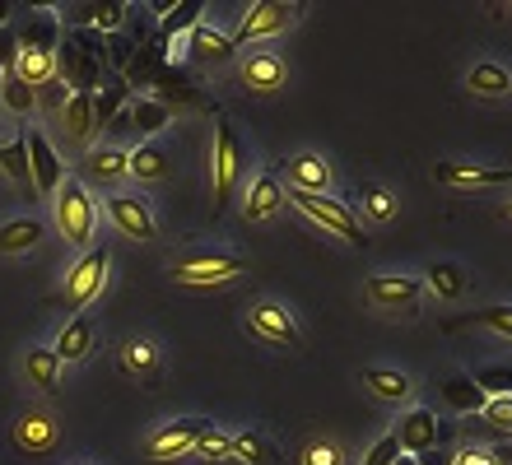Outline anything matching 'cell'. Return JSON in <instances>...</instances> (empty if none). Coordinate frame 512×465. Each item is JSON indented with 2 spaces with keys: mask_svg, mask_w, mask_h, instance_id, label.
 I'll return each mask as SVG.
<instances>
[{
  "mask_svg": "<svg viewBox=\"0 0 512 465\" xmlns=\"http://www.w3.org/2000/svg\"><path fill=\"white\" fill-rule=\"evenodd\" d=\"M168 275L187 289H219V284L247 275V256L224 252V247H187V252L168 256Z\"/></svg>",
  "mask_w": 512,
  "mask_h": 465,
  "instance_id": "1",
  "label": "cell"
},
{
  "mask_svg": "<svg viewBox=\"0 0 512 465\" xmlns=\"http://www.w3.org/2000/svg\"><path fill=\"white\" fill-rule=\"evenodd\" d=\"M103 33L94 28H70V38L56 47V75L70 84V93H98L103 89Z\"/></svg>",
  "mask_w": 512,
  "mask_h": 465,
  "instance_id": "2",
  "label": "cell"
},
{
  "mask_svg": "<svg viewBox=\"0 0 512 465\" xmlns=\"http://www.w3.org/2000/svg\"><path fill=\"white\" fill-rule=\"evenodd\" d=\"M108 270H112V247H108V242L84 247V256L66 270L61 289L52 293V307H61V312H70V317H75V312H84L98 293L108 289Z\"/></svg>",
  "mask_w": 512,
  "mask_h": 465,
  "instance_id": "3",
  "label": "cell"
},
{
  "mask_svg": "<svg viewBox=\"0 0 512 465\" xmlns=\"http://www.w3.org/2000/svg\"><path fill=\"white\" fill-rule=\"evenodd\" d=\"M364 303L382 317H419L424 307V279L405 275V270H378V275L364 279Z\"/></svg>",
  "mask_w": 512,
  "mask_h": 465,
  "instance_id": "4",
  "label": "cell"
},
{
  "mask_svg": "<svg viewBox=\"0 0 512 465\" xmlns=\"http://www.w3.org/2000/svg\"><path fill=\"white\" fill-rule=\"evenodd\" d=\"M243 168H247V149L238 140L229 121H215V135H210V186H215V210H224L238 186H243Z\"/></svg>",
  "mask_w": 512,
  "mask_h": 465,
  "instance_id": "5",
  "label": "cell"
},
{
  "mask_svg": "<svg viewBox=\"0 0 512 465\" xmlns=\"http://www.w3.org/2000/svg\"><path fill=\"white\" fill-rule=\"evenodd\" d=\"M284 200L294 205L303 219L322 228V233H336L340 242H350V247H368V233L359 224V214L345 205L340 196H308V191H284Z\"/></svg>",
  "mask_w": 512,
  "mask_h": 465,
  "instance_id": "6",
  "label": "cell"
},
{
  "mask_svg": "<svg viewBox=\"0 0 512 465\" xmlns=\"http://www.w3.org/2000/svg\"><path fill=\"white\" fill-rule=\"evenodd\" d=\"M247 335H256L266 349H280V354H298L303 349V326L280 298H256L247 303V317H243Z\"/></svg>",
  "mask_w": 512,
  "mask_h": 465,
  "instance_id": "7",
  "label": "cell"
},
{
  "mask_svg": "<svg viewBox=\"0 0 512 465\" xmlns=\"http://www.w3.org/2000/svg\"><path fill=\"white\" fill-rule=\"evenodd\" d=\"M52 219H56V228H61V238L66 242L89 247V238H94V228H98V205H94V196H89V186H84L80 177H66V182L56 186Z\"/></svg>",
  "mask_w": 512,
  "mask_h": 465,
  "instance_id": "8",
  "label": "cell"
},
{
  "mask_svg": "<svg viewBox=\"0 0 512 465\" xmlns=\"http://www.w3.org/2000/svg\"><path fill=\"white\" fill-rule=\"evenodd\" d=\"M294 24H298V5H284V0H256V5L243 10V19H238V28H233L229 38H233V47H247V42L284 38Z\"/></svg>",
  "mask_w": 512,
  "mask_h": 465,
  "instance_id": "9",
  "label": "cell"
},
{
  "mask_svg": "<svg viewBox=\"0 0 512 465\" xmlns=\"http://www.w3.org/2000/svg\"><path fill=\"white\" fill-rule=\"evenodd\" d=\"M215 428V419H201V414H187V419H173V424H159L145 438V461H182V456L196 452V442Z\"/></svg>",
  "mask_w": 512,
  "mask_h": 465,
  "instance_id": "10",
  "label": "cell"
},
{
  "mask_svg": "<svg viewBox=\"0 0 512 465\" xmlns=\"http://www.w3.org/2000/svg\"><path fill=\"white\" fill-rule=\"evenodd\" d=\"M280 182L284 191H308V196H331L336 173H331V159H322L317 149H298L289 159H280Z\"/></svg>",
  "mask_w": 512,
  "mask_h": 465,
  "instance_id": "11",
  "label": "cell"
},
{
  "mask_svg": "<svg viewBox=\"0 0 512 465\" xmlns=\"http://www.w3.org/2000/svg\"><path fill=\"white\" fill-rule=\"evenodd\" d=\"M103 210H108L112 228L126 233V238H135V242L159 238V219H154V210H149L145 196H135V191H112V196L103 200Z\"/></svg>",
  "mask_w": 512,
  "mask_h": 465,
  "instance_id": "12",
  "label": "cell"
},
{
  "mask_svg": "<svg viewBox=\"0 0 512 465\" xmlns=\"http://www.w3.org/2000/svg\"><path fill=\"white\" fill-rule=\"evenodd\" d=\"M391 438H396L401 456H424V452L438 447L443 424H438V414L424 410V405H405V414L396 419V428H391Z\"/></svg>",
  "mask_w": 512,
  "mask_h": 465,
  "instance_id": "13",
  "label": "cell"
},
{
  "mask_svg": "<svg viewBox=\"0 0 512 465\" xmlns=\"http://www.w3.org/2000/svg\"><path fill=\"white\" fill-rule=\"evenodd\" d=\"M28 140V173H33V196H56V186L66 182V168H61V154L42 131L24 126Z\"/></svg>",
  "mask_w": 512,
  "mask_h": 465,
  "instance_id": "14",
  "label": "cell"
},
{
  "mask_svg": "<svg viewBox=\"0 0 512 465\" xmlns=\"http://www.w3.org/2000/svg\"><path fill=\"white\" fill-rule=\"evenodd\" d=\"M117 368H122V377H131V382L140 386H159L163 377V349L159 340H149V335H131L122 349H117Z\"/></svg>",
  "mask_w": 512,
  "mask_h": 465,
  "instance_id": "15",
  "label": "cell"
},
{
  "mask_svg": "<svg viewBox=\"0 0 512 465\" xmlns=\"http://www.w3.org/2000/svg\"><path fill=\"white\" fill-rule=\"evenodd\" d=\"M433 182L452 191H489V186H512V168H480V163L447 159L433 168Z\"/></svg>",
  "mask_w": 512,
  "mask_h": 465,
  "instance_id": "16",
  "label": "cell"
},
{
  "mask_svg": "<svg viewBox=\"0 0 512 465\" xmlns=\"http://www.w3.org/2000/svg\"><path fill=\"white\" fill-rule=\"evenodd\" d=\"M238 80H243L247 93H280L284 84H289V61H284L280 52H247L243 61H238Z\"/></svg>",
  "mask_w": 512,
  "mask_h": 465,
  "instance_id": "17",
  "label": "cell"
},
{
  "mask_svg": "<svg viewBox=\"0 0 512 465\" xmlns=\"http://www.w3.org/2000/svg\"><path fill=\"white\" fill-rule=\"evenodd\" d=\"M177 121V112L168 103H159V98H131V103L112 117V131H135V135H159V131H168Z\"/></svg>",
  "mask_w": 512,
  "mask_h": 465,
  "instance_id": "18",
  "label": "cell"
},
{
  "mask_svg": "<svg viewBox=\"0 0 512 465\" xmlns=\"http://www.w3.org/2000/svg\"><path fill=\"white\" fill-rule=\"evenodd\" d=\"M14 447L24 456H52L61 447V419H52L47 410H28L19 424H14Z\"/></svg>",
  "mask_w": 512,
  "mask_h": 465,
  "instance_id": "19",
  "label": "cell"
},
{
  "mask_svg": "<svg viewBox=\"0 0 512 465\" xmlns=\"http://www.w3.org/2000/svg\"><path fill=\"white\" fill-rule=\"evenodd\" d=\"M284 210V182L275 168H261V173L247 182V200H243V219L247 224H266Z\"/></svg>",
  "mask_w": 512,
  "mask_h": 465,
  "instance_id": "20",
  "label": "cell"
},
{
  "mask_svg": "<svg viewBox=\"0 0 512 465\" xmlns=\"http://www.w3.org/2000/svg\"><path fill=\"white\" fill-rule=\"evenodd\" d=\"M94 345H98V321L89 317V312H75V317L56 331L52 354L61 359V368H66V363H84V359H89V354H94Z\"/></svg>",
  "mask_w": 512,
  "mask_h": 465,
  "instance_id": "21",
  "label": "cell"
},
{
  "mask_svg": "<svg viewBox=\"0 0 512 465\" xmlns=\"http://www.w3.org/2000/svg\"><path fill=\"white\" fill-rule=\"evenodd\" d=\"M359 382H364L368 396L382 400V405H410V400H415V382H410V372H401V368L368 363V368L359 372Z\"/></svg>",
  "mask_w": 512,
  "mask_h": 465,
  "instance_id": "22",
  "label": "cell"
},
{
  "mask_svg": "<svg viewBox=\"0 0 512 465\" xmlns=\"http://www.w3.org/2000/svg\"><path fill=\"white\" fill-rule=\"evenodd\" d=\"M233 52H238V47H233L229 33L215 28V24H205V19L187 33V56L191 61H201V66H229Z\"/></svg>",
  "mask_w": 512,
  "mask_h": 465,
  "instance_id": "23",
  "label": "cell"
},
{
  "mask_svg": "<svg viewBox=\"0 0 512 465\" xmlns=\"http://www.w3.org/2000/svg\"><path fill=\"white\" fill-rule=\"evenodd\" d=\"M24 377L38 386L42 396H61V359L52 354V345L24 349Z\"/></svg>",
  "mask_w": 512,
  "mask_h": 465,
  "instance_id": "24",
  "label": "cell"
},
{
  "mask_svg": "<svg viewBox=\"0 0 512 465\" xmlns=\"http://www.w3.org/2000/svg\"><path fill=\"white\" fill-rule=\"evenodd\" d=\"M14 47H19V52L56 56V47H61V19H56L52 10H38V14H33V19L24 24V33L14 38Z\"/></svg>",
  "mask_w": 512,
  "mask_h": 465,
  "instance_id": "25",
  "label": "cell"
},
{
  "mask_svg": "<svg viewBox=\"0 0 512 465\" xmlns=\"http://www.w3.org/2000/svg\"><path fill=\"white\" fill-rule=\"evenodd\" d=\"M61 135H66L70 145H89L98 135L94 126V93H75L66 107H61Z\"/></svg>",
  "mask_w": 512,
  "mask_h": 465,
  "instance_id": "26",
  "label": "cell"
},
{
  "mask_svg": "<svg viewBox=\"0 0 512 465\" xmlns=\"http://www.w3.org/2000/svg\"><path fill=\"white\" fill-rule=\"evenodd\" d=\"M42 238H47V224H42L38 214H19V219H5V224H0V252L5 256L33 252Z\"/></svg>",
  "mask_w": 512,
  "mask_h": 465,
  "instance_id": "27",
  "label": "cell"
},
{
  "mask_svg": "<svg viewBox=\"0 0 512 465\" xmlns=\"http://www.w3.org/2000/svg\"><path fill=\"white\" fill-rule=\"evenodd\" d=\"M280 447L261 433V428H238L233 433V452H229V461H238V465H280Z\"/></svg>",
  "mask_w": 512,
  "mask_h": 465,
  "instance_id": "28",
  "label": "cell"
},
{
  "mask_svg": "<svg viewBox=\"0 0 512 465\" xmlns=\"http://www.w3.org/2000/svg\"><path fill=\"white\" fill-rule=\"evenodd\" d=\"M126 14H131V5H122V0H108V5H75V10L66 14L70 28H94V33H117V28L126 24Z\"/></svg>",
  "mask_w": 512,
  "mask_h": 465,
  "instance_id": "29",
  "label": "cell"
},
{
  "mask_svg": "<svg viewBox=\"0 0 512 465\" xmlns=\"http://www.w3.org/2000/svg\"><path fill=\"white\" fill-rule=\"evenodd\" d=\"M424 293H433V298H443V303H457V298H466V289H471V279H466V270L452 266V261H433L429 270H424Z\"/></svg>",
  "mask_w": 512,
  "mask_h": 465,
  "instance_id": "30",
  "label": "cell"
},
{
  "mask_svg": "<svg viewBox=\"0 0 512 465\" xmlns=\"http://www.w3.org/2000/svg\"><path fill=\"white\" fill-rule=\"evenodd\" d=\"M466 89H471L475 98H508L512 70L503 66V61H475V66L466 70Z\"/></svg>",
  "mask_w": 512,
  "mask_h": 465,
  "instance_id": "31",
  "label": "cell"
},
{
  "mask_svg": "<svg viewBox=\"0 0 512 465\" xmlns=\"http://www.w3.org/2000/svg\"><path fill=\"white\" fill-rule=\"evenodd\" d=\"M354 196H359V210H364V219L373 228L391 224V219L401 214V196H396L391 186H382V182H364L359 191H354Z\"/></svg>",
  "mask_w": 512,
  "mask_h": 465,
  "instance_id": "32",
  "label": "cell"
},
{
  "mask_svg": "<svg viewBox=\"0 0 512 465\" xmlns=\"http://www.w3.org/2000/svg\"><path fill=\"white\" fill-rule=\"evenodd\" d=\"M168 173H173V159H168L159 145L126 149V177H135V182H163Z\"/></svg>",
  "mask_w": 512,
  "mask_h": 465,
  "instance_id": "33",
  "label": "cell"
},
{
  "mask_svg": "<svg viewBox=\"0 0 512 465\" xmlns=\"http://www.w3.org/2000/svg\"><path fill=\"white\" fill-rule=\"evenodd\" d=\"M461 326H480V331H489L494 340H508L512 345V303H494V307L461 312V317L452 321V331H461Z\"/></svg>",
  "mask_w": 512,
  "mask_h": 465,
  "instance_id": "34",
  "label": "cell"
},
{
  "mask_svg": "<svg viewBox=\"0 0 512 465\" xmlns=\"http://www.w3.org/2000/svg\"><path fill=\"white\" fill-rule=\"evenodd\" d=\"M84 177L89 182H122L126 177V149L117 145H94L89 154H84Z\"/></svg>",
  "mask_w": 512,
  "mask_h": 465,
  "instance_id": "35",
  "label": "cell"
},
{
  "mask_svg": "<svg viewBox=\"0 0 512 465\" xmlns=\"http://www.w3.org/2000/svg\"><path fill=\"white\" fill-rule=\"evenodd\" d=\"M0 173L10 177V182H19L24 191H33V173H28V140H24V126L14 135H5L0 140Z\"/></svg>",
  "mask_w": 512,
  "mask_h": 465,
  "instance_id": "36",
  "label": "cell"
},
{
  "mask_svg": "<svg viewBox=\"0 0 512 465\" xmlns=\"http://www.w3.org/2000/svg\"><path fill=\"white\" fill-rule=\"evenodd\" d=\"M201 0H182V5H173V10H163V19H159V42H154V52L159 47H168L173 38H187L191 28L201 24Z\"/></svg>",
  "mask_w": 512,
  "mask_h": 465,
  "instance_id": "37",
  "label": "cell"
},
{
  "mask_svg": "<svg viewBox=\"0 0 512 465\" xmlns=\"http://www.w3.org/2000/svg\"><path fill=\"white\" fill-rule=\"evenodd\" d=\"M298 465H354L350 447L331 433H312L303 447H298Z\"/></svg>",
  "mask_w": 512,
  "mask_h": 465,
  "instance_id": "38",
  "label": "cell"
},
{
  "mask_svg": "<svg viewBox=\"0 0 512 465\" xmlns=\"http://www.w3.org/2000/svg\"><path fill=\"white\" fill-rule=\"evenodd\" d=\"M443 400L457 414H480V410H485V391L475 386L471 372H452V377L443 382Z\"/></svg>",
  "mask_w": 512,
  "mask_h": 465,
  "instance_id": "39",
  "label": "cell"
},
{
  "mask_svg": "<svg viewBox=\"0 0 512 465\" xmlns=\"http://www.w3.org/2000/svg\"><path fill=\"white\" fill-rule=\"evenodd\" d=\"M126 103H131V89H126L122 80L103 84V89L94 93V126H98V131H103V126H112V117H117Z\"/></svg>",
  "mask_w": 512,
  "mask_h": 465,
  "instance_id": "40",
  "label": "cell"
},
{
  "mask_svg": "<svg viewBox=\"0 0 512 465\" xmlns=\"http://www.w3.org/2000/svg\"><path fill=\"white\" fill-rule=\"evenodd\" d=\"M475 386L485 391V400H508L512 396V368L508 363H485V368L471 372Z\"/></svg>",
  "mask_w": 512,
  "mask_h": 465,
  "instance_id": "41",
  "label": "cell"
},
{
  "mask_svg": "<svg viewBox=\"0 0 512 465\" xmlns=\"http://www.w3.org/2000/svg\"><path fill=\"white\" fill-rule=\"evenodd\" d=\"M0 103H5V112H14V117H24V112H33V89H28L24 80H19V75H5V80H0Z\"/></svg>",
  "mask_w": 512,
  "mask_h": 465,
  "instance_id": "42",
  "label": "cell"
},
{
  "mask_svg": "<svg viewBox=\"0 0 512 465\" xmlns=\"http://www.w3.org/2000/svg\"><path fill=\"white\" fill-rule=\"evenodd\" d=\"M70 98H75V93H70V84L61 80V75L33 89V103H38V112H47V117H61V107H66Z\"/></svg>",
  "mask_w": 512,
  "mask_h": 465,
  "instance_id": "43",
  "label": "cell"
},
{
  "mask_svg": "<svg viewBox=\"0 0 512 465\" xmlns=\"http://www.w3.org/2000/svg\"><path fill=\"white\" fill-rule=\"evenodd\" d=\"M229 452H233V433L229 428H210L201 442H196V452L191 456H201V461H210V465H219V461H229Z\"/></svg>",
  "mask_w": 512,
  "mask_h": 465,
  "instance_id": "44",
  "label": "cell"
},
{
  "mask_svg": "<svg viewBox=\"0 0 512 465\" xmlns=\"http://www.w3.org/2000/svg\"><path fill=\"white\" fill-rule=\"evenodd\" d=\"M480 419H485L494 433H503V438H512V396L508 400H485V410H480Z\"/></svg>",
  "mask_w": 512,
  "mask_h": 465,
  "instance_id": "45",
  "label": "cell"
},
{
  "mask_svg": "<svg viewBox=\"0 0 512 465\" xmlns=\"http://www.w3.org/2000/svg\"><path fill=\"white\" fill-rule=\"evenodd\" d=\"M396 456H401V447H396V438H391V433H387V438H378V442H373V447H368V452H364V461H359V465H391V461H396Z\"/></svg>",
  "mask_w": 512,
  "mask_h": 465,
  "instance_id": "46",
  "label": "cell"
},
{
  "mask_svg": "<svg viewBox=\"0 0 512 465\" xmlns=\"http://www.w3.org/2000/svg\"><path fill=\"white\" fill-rule=\"evenodd\" d=\"M447 461L452 465H499V456L489 452V447H457Z\"/></svg>",
  "mask_w": 512,
  "mask_h": 465,
  "instance_id": "47",
  "label": "cell"
},
{
  "mask_svg": "<svg viewBox=\"0 0 512 465\" xmlns=\"http://www.w3.org/2000/svg\"><path fill=\"white\" fill-rule=\"evenodd\" d=\"M14 70V38H0V80Z\"/></svg>",
  "mask_w": 512,
  "mask_h": 465,
  "instance_id": "48",
  "label": "cell"
},
{
  "mask_svg": "<svg viewBox=\"0 0 512 465\" xmlns=\"http://www.w3.org/2000/svg\"><path fill=\"white\" fill-rule=\"evenodd\" d=\"M415 465H452V461L443 452H424V456H415Z\"/></svg>",
  "mask_w": 512,
  "mask_h": 465,
  "instance_id": "49",
  "label": "cell"
},
{
  "mask_svg": "<svg viewBox=\"0 0 512 465\" xmlns=\"http://www.w3.org/2000/svg\"><path fill=\"white\" fill-rule=\"evenodd\" d=\"M10 10H14V5H5V0H0V28L10 24Z\"/></svg>",
  "mask_w": 512,
  "mask_h": 465,
  "instance_id": "50",
  "label": "cell"
},
{
  "mask_svg": "<svg viewBox=\"0 0 512 465\" xmlns=\"http://www.w3.org/2000/svg\"><path fill=\"white\" fill-rule=\"evenodd\" d=\"M499 214H503V219H508V224H512V196H508V200H503V205H499Z\"/></svg>",
  "mask_w": 512,
  "mask_h": 465,
  "instance_id": "51",
  "label": "cell"
},
{
  "mask_svg": "<svg viewBox=\"0 0 512 465\" xmlns=\"http://www.w3.org/2000/svg\"><path fill=\"white\" fill-rule=\"evenodd\" d=\"M391 465H415V456H396V461H391Z\"/></svg>",
  "mask_w": 512,
  "mask_h": 465,
  "instance_id": "52",
  "label": "cell"
}]
</instances>
